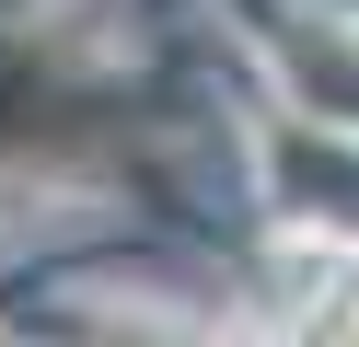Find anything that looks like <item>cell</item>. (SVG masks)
Listing matches in <instances>:
<instances>
[{"label":"cell","mask_w":359,"mask_h":347,"mask_svg":"<svg viewBox=\"0 0 359 347\" xmlns=\"http://www.w3.org/2000/svg\"><path fill=\"white\" fill-rule=\"evenodd\" d=\"M104 347H197V336H174V324H128V336H104Z\"/></svg>","instance_id":"obj_1"}]
</instances>
